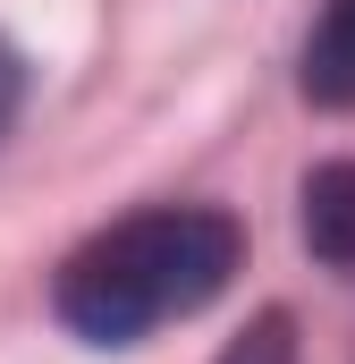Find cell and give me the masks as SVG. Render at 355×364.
<instances>
[{"instance_id": "obj_1", "label": "cell", "mask_w": 355, "mask_h": 364, "mask_svg": "<svg viewBox=\"0 0 355 364\" xmlns=\"http://www.w3.org/2000/svg\"><path fill=\"white\" fill-rule=\"evenodd\" d=\"M237 263H246V229L229 212H212V203H153V212H127L102 237H85L60 263L51 305L93 348H136L161 322L203 314L237 279Z\"/></svg>"}, {"instance_id": "obj_2", "label": "cell", "mask_w": 355, "mask_h": 364, "mask_svg": "<svg viewBox=\"0 0 355 364\" xmlns=\"http://www.w3.org/2000/svg\"><path fill=\"white\" fill-rule=\"evenodd\" d=\"M296 229H305V246L322 263L355 272V161L305 170V186H296Z\"/></svg>"}, {"instance_id": "obj_3", "label": "cell", "mask_w": 355, "mask_h": 364, "mask_svg": "<svg viewBox=\"0 0 355 364\" xmlns=\"http://www.w3.org/2000/svg\"><path fill=\"white\" fill-rule=\"evenodd\" d=\"M296 85L313 110H355V0H330L322 26L305 34V68Z\"/></svg>"}, {"instance_id": "obj_4", "label": "cell", "mask_w": 355, "mask_h": 364, "mask_svg": "<svg viewBox=\"0 0 355 364\" xmlns=\"http://www.w3.org/2000/svg\"><path fill=\"white\" fill-rule=\"evenodd\" d=\"M220 364H296V356H288V314H263V322H254Z\"/></svg>"}, {"instance_id": "obj_5", "label": "cell", "mask_w": 355, "mask_h": 364, "mask_svg": "<svg viewBox=\"0 0 355 364\" xmlns=\"http://www.w3.org/2000/svg\"><path fill=\"white\" fill-rule=\"evenodd\" d=\"M17 102H26V60H17V51L0 43V127L17 119Z\"/></svg>"}]
</instances>
